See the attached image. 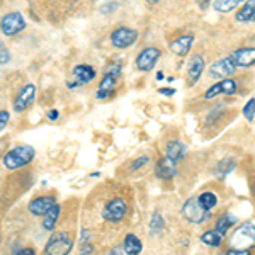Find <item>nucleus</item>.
I'll return each mask as SVG.
<instances>
[{
    "label": "nucleus",
    "mask_w": 255,
    "mask_h": 255,
    "mask_svg": "<svg viewBox=\"0 0 255 255\" xmlns=\"http://www.w3.org/2000/svg\"><path fill=\"white\" fill-rule=\"evenodd\" d=\"M48 119L49 121H58V118H60V113L56 109H51V111H48Z\"/></svg>",
    "instance_id": "nucleus-38"
},
{
    "label": "nucleus",
    "mask_w": 255,
    "mask_h": 255,
    "mask_svg": "<svg viewBox=\"0 0 255 255\" xmlns=\"http://www.w3.org/2000/svg\"><path fill=\"white\" fill-rule=\"evenodd\" d=\"M247 2V0H216V2H213V7H215L216 12H232L233 9H237L240 3Z\"/></svg>",
    "instance_id": "nucleus-23"
},
{
    "label": "nucleus",
    "mask_w": 255,
    "mask_h": 255,
    "mask_svg": "<svg viewBox=\"0 0 255 255\" xmlns=\"http://www.w3.org/2000/svg\"><path fill=\"white\" fill-rule=\"evenodd\" d=\"M94 254V245L87 242V244H80V255H92Z\"/></svg>",
    "instance_id": "nucleus-33"
},
{
    "label": "nucleus",
    "mask_w": 255,
    "mask_h": 255,
    "mask_svg": "<svg viewBox=\"0 0 255 255\" xmlns=\"http://www.w3.org/2000/svg\"><path fill=\"white\" fill-rule=\"evenodd\" d=\"M226 255H252L250 250H244V249H230Z\"/></svg>",
    "instance_id": "nucleus-35"
},
{
    "label": "nucleus",
    "mask_w": 255,
    "mask_h": 255,
    "mask_svg": "<svg viewBox=\"0 0 255 255\" xmlns=\"http://www.w3.org/2000/svg\"><path fill=\"white\" fill-rule=\"evenodd\" d=\"M163 228H165V220H163V216L160 215L158 211H155L150 220V232L158 233V232H162Z\"/></svg>",
    "instance_id": "nucleus-27"
},
{
    "label": "nucleus",
    "mask_w": 255,
    "mask_h": 255,
    "mask_svg": "<svg viewBox=\"0 0 255 255\" xmlns=\"http://www.w3.org/2000/svg\"><path fill=\"white\" fill-rule=\"evenodd\" d=\"M73 249V238L67 232H55L44 245V255H68Z\"/></svg>",
    "instance_id": "nucleus-3"
},
{
    "label": "nucleus",
    "mask_w": 255,
    "mask_h": 255,
    "mask_svg": "<svg viewBox=\"0 0 255 255\" xmlns=\"http://www.w3.org/2000/svg\"><path fill=\"white\" fill-rule=\"evenodd\" d=\"M233 167H235V162L230 160V158H226V160H223V162L218 163V174L223 177L226 174H230V172L233 170Z\"/></svg>",
    "instance_id": "nucleus-28"
},
{
    "label": "nucleus",
    "mask_w": 255,
    "mask_h": 255,
    "mask_svg": "<svg viewBox=\"0 0 255 255\" xmlns=\"http://www.w3.org/2000/svg\"><path fill=\"white\" fill-rule=\"evenodd\" d=\"M197 199H199V203L203 204L208 211H211V209L218 204V197H216L215 192H203V194L197 197Z\"/></svg>",
    "instance_id": "nucleus-26"
},
{
    "label": "nucleus",
    "mask_w": 255,
    "mask_h": 255,
    "mask_svg": "<svg viewBox=\"0 0 255 255\" xmlns=\"http://www.w3.org/2000/svg\"><path fill=\"white\" fill-rule=\"evenodd\" d=\"M186 153V146L179 141V139H174V141H168L165 146V158H168L170 162H180Z\"/></svg>",
    "instance_id": "nucleus-19"
},
{
    "label": "nucleus",
    "mask_w": 255,
    "mask_h": 255,
    "mask_svg": "<svg viewBox=\"0 0 255 255\" xmlns=\"http://www.w3.org/2000/svg\"><path fill=\"white\" fill-rule=\"evenodd\" d=\"M12 255H36V250L32 247H24V249H17Z\"/></svg>",
    "instance_id": "nucleus-34"
},
{
    "label": "nucleus",
    "mask_w": 255,
    "mask_h": 255,
    "mask_svg": "<svg viewBox=\"0 0 255 255\" xmlns=\"http://www.w3.org/2000/svg\"><path fill=\"white\" fill-rule=\"evenodd\" d=\"M252 247H255V225H240L230 237V249L250 250Z\"/></svg>",
    "instance_id": "nucleus-5"
},
{
    "label": "nucleus",
    "mask_w": 255,
    "mask_h": 255,
    "mask_svg": "<svg viewBox=\"0 0 255 255\" xmlns=\"http://www.w3.org/2000/svg\"><path fill=\"white\" fill-rule=\"evenodd\" d=\"M34 99H36V85L26 84L17 92L14 101H12V109H14V113H24V111H27L34 104Z\"/></svg>",
    "instance_id": "nucleus-11"
},
{
    "label": "nucleus",
    "mask_w": 255,
    "mask_h": 255,
    "mask_svg": "<svg viewBox=\"0 0 255 255\" xmlns=\"http://www.w3.org/2000/svg\"><path fill=\"white\" fill-rule=\"evenodd\" d=\"M10 121V113L9 111H0V131L3 129Z\"/></svg>",
    "instance_id": "nucleus-32"
},
{
    "label": "nucleus",
    "mask_w": 255,
    "mask_h": 255,
    "mask_svg": "<svg viewBox=\"0 0 255 255\" xmlns=\"http://www.w3.org/2000/svg\"><path fill=\"white\" fill-rule=\"evenodd\" d=\"M237 92V82L233 79H225V80H218L216 84H213L206 92H204V99L206 101H211L221 94H226V96H233Z\"/></svg>",
    "instance_id": "nucleus-14"
},
{
    "label": "nucleus",
    "mask_w": 255,
    "mask_h": 255,
    "mask_svg": "<svg viewBox=\"0 0 255 255\" xmlns=\"http://www.w3.org/2000/svg\"><path fill=\"white\" fill-rule=\"evenodd\" d=\"M163 79V72H158V75H157V80H162Z\"/></svg>",
    "instance_id": "nucleus-42"
},
{
    "label": "nucleus",
    "mask_w": 255,
    "mask_h": 255,
    "mask_svg": "<svg viewBox=\"0 0 255 255\" xmlns=\"http://www.w3.org/2000/svg\"><path fill=\"white\" fill-rule=\"evenodd\" d=\"M36 151L31 145H17L10 148L5 155H3L2 162L7 170H17L20 167H26L34 160Z\"/></svg>",
    "instance_id": "nucleus-2"
},
{
    "label": "nucleus",
    "mask_w": 255,
    "mask_h": 255,
    "mask_svg": "<svg viewBox=\"0 0 255 255\" xmlns=\"http://www.w3.org/2000/svg\"><path fill=\"white\" fill-rule=\"evenodd\" d=\"M123 75V65L114 61L111 63L108 68H106L104 75H102L101 82H99V87L96 90V99L97 101H109L116 96L118 90V84L119 79Z\"/></svg>",
    "instance_id": "nucleus-1"
},
{
    "label": "nucleus",
    "mask_w": 255,
    "mask_h": 255,
    "mask_svg": "<svg viewBox=\"0 0 255 255\" xmlns=\"http://www.w3.org/2000/svg\"><path fill=\"white\" fill-rule=\"evenodd\" d=\"M27 27V22L24 19V15L19 10L7 12L5 15H2L0 19V32L7 38H14V36L20 34Z\"/></svg>",
    "instance_id": "nucleus-4"
},
{
    "label": "nucleus",
    "mask_w": 255,
    "mask_h": 255,
    "mask_svg": "<svg viewBox=\"0 0 255 255\" xmlns=\"http://www.w3.org/2000/svg\"><path fill=\"white\" fill-rule=\"evenodd\" d=\"M197 3H199V9L201 10H206L209 7V0H197Z\"/></svg>",
    "instance_id": "nucleus-40"
},
{
    "label": "nucleus",
    "mask_w": 255,
    "mask_h": 255,
    "mask_svg": "<svg viewBox=\"0 0 255 255\" xmlns=\"http://www.w3.org/2000/svg\"><path fill=\"white\" fill-rule=\"evenodd\" d=\"M3 146H5V141H2V143H0V153H2V150H3Z\"/></svg>",
    "instance_id": "nucleus-44"
},
{
    "label": "nucleus",
    "mask_w": 255,
    "mask_h": 255,
    "mask_svg": "<svg viewBox=\"0 0 255 255\" xmlns=\"http://www.w3.org/2000/svg\"><path fill=\"white\" fill-rule=\"evenodd\" d=\"M230 60L233 61V65L238 68H249L255 65V46H247V48H240L237 51H233L230 55Z\"/></svg>",
    "instance_id": "nucleus-16"
},
{
    "label": "nucleus",
    "mask_w": 255,
    "mask_h": 255,
    "mask_svg": "<svg viewBox=\"0 0 255 255\" xmlns=\"http://www.w3.org/2000/svg\"><path fill=\"white\" fill-rule=\"evenodd\" d=\"M55 204H56V196H53V194L38 196L27 204V211L34 216H44Z\"/></svg>",
    "instance_id": "nucleus-13"
},
{
    "label": "nucleus",
    "mask_w": 255,
    "mask_h": 255,
    "mask_svg": "<svg viewBox=\"0 0 255 255\" xmlns=\"http://www.w3.org/2000/svg\"><path fill=\"white\" fill-rule=\"evenodd\" d=\"M182 215H184V218H186L187 221H191V223L201 225V223H204V221L208 220L209 211L199 203V199H197V197H191V199H187L186 203H184Z\"/></svg>",
    "instance_id": "nucleus-8"
},
{
    "label": "nucleus",
    "mask_w": 255,
    "mask_h": 255,
    "mask_svg": "<svg viewBox=\"0 0 255 255\" xmlns=\"http://www.w3.org/2000/svg\"><path fill=\"white\" fill-rule=\"evenodd\" d=\"M87 242H90V232L84 228L80 232V244H87Z\"/></svg>",
    "instance_id": "nucleus-37"
},
{
    "label": "nucleus",
    "mask_w": 255,
    "mask_h": 255,
    "mask_svg": "<svg viewBox=\"0 0 255 255\" xmlns=\"http://www.w3.org/2000/svg\"><path fill=\"white\" fill-rule=\"evenodd\" d=\"M96 77H97V72L92 65L80 63V65H77V67H73L72 80H67V85L70 89H77V87H82V85H85V84H90Z\"/></svg>",
    "instance_id": "nucleus-10"
},
{
    "label": "nucleus",
    "mask_w": 255,
    "mask_h": 255,
    "mask_svg": "<svg viewBox=\"0 0 255 255\" xmlns=\"http://www.w3.org/2000/svg\"><path fill=\"white\" fill-rule=\"evenodd\" d=\"M128 215V203L123 197H114L102 209V218L108 223H119Z\"/></svg>",
    "instance_id": "nucleus-7"
},
{
    "label": "nucleus",
    "mask_w": 255,
    "mask_h": 255,
    "mask_svg": "<svg viewBox=\"0 0 255 255\" xmlns=\"http://www.w3.org/2000/svg\"><path fill=\"white\" fill-rule=\"evenodd\" d=\"M175 167H177V163L170 162L168 158H163V160H160V162L157 163V167H155V174H157L158 179L170 180L177 175Z\"/></svg>",
    "instance_id": "nucleus-18"
},
{
    "label": "nucleus",
    "mask_w": 255,
    "mask_h": 255,
    "mask_svg": "<svg viewBox=\"0 0 255 255\" xmlns=\"http://www.w3.org/2000/svg\"><path fill=\"white\" fill-rule=\"evenodd\" d=\"M108 255H125V252H123V250L119 249V247H116V249L111 250V252H109Z\"/></svg>",
    "instance_id": "nucleus-41"
},
{
    "label": "nucleus",
    "mask_w": 255,
    "mask_h": 255,
    "mask_svg": "<svg viewBox=\"0 0 255 255\" xmlns=\"http://www.w3.org/2000/svg\"><path fill=\"white\" fill-rule=\"evenodd\" d=\"M53 2H61V5H72V7L77 5L73 0H43V3H48V5H49V3H53Z\"/></svg>",
    "instance_id": "nucleus-36"
},
{
    "label": "nucleus",
    "mask_w": 255,
    "mask_h": 255,
    "mask_svg": "<svg viewBox=\"0 0 255 255\" xmlns=\"http://www.w3.org/2000/svg\"><path fill=\"white\" fill-rule=\"evenodd\" d=\"M244 116H245L247 121H254V118H255V97H252L244 106Z\"/></svg>",
    "instance_id": "nucleus-29"
},
{
    "label": "nucleus",
    "mask_w": 255,
    "mask_h": 255,
    "mask_svg": "<svg viewBox=\"0 0 255 255\" xmlns=\"http://www.w3.org/2000/svg\"><path fill=\"white\" fill-rule=\"evenodd\" d=\"M146 2H148V3H150V5H153V3H157V2H158V0H146Z\"/></svg>",
    "instance_id": "nucleus-43"
},
{
    "label": "nucleus",
    "mask_w": 255,
    "mask_h": 255,
    "mask_svg": "<svg viewBox=\"0 0 255 255\" xmlns=\"http://www.w3.org/2000/svg\"><path fill=\"white\" fill-rule=\"evenodd\" d=\"M237 223V218L233 216V215H223L218 220V223H216V228L218 232L221 233V235H226V232H228L230 228H232L233 225Z\"/></svg>",
    "instance_id": "nucleus-25"
},
{
    "label": "nucleus",
    "mask_w": 255,
    "mask_h": 255,
    "mask_svg": "<svg viewBox=\"0 0 255 255\" xmlns=\"http://www.w3.org/2000/svg\"><path fill=\"white\" fill-rule=\"evenodd\" d=\"M237 72V67L233 65V61L230 60V56L221 58L215 61V63L209 67V75L216 80H225V79H232V75Z\"/></svg>",
    "instance_id": "nucleus-12"
},
{
    "label": "nucleus",
    "mask_w": 255,
    "mask_h": 255,
    "mask_svg": "<svg viewBox=\"0 0 255 255\" xmlns=\"http://www.w3.org/2000/svg\"><path fill=\"white\" fill-rule=\"evenodd\" d=\"M10 60H12V55H10L9 48H7V44L3 43V41H0V65L10 63Z\"/></svg>",
    "instance_id": "nucleus-30"
},
{
    "label": "nucleus",
    "mask_w": 255,
    "mask_h": 255,
    "mask_svg": "<svg viewBox=\"0 0 255 255\" xmlns=\"http://www.w3.org/2000/svg\"><path fill=\"white\" fill-rule=\"evenodd\" d=\"M148 162H150V158H148V157H139L138 160H134V162L131 163V170L136 172L138 168H141L143 165H146Z\"/></svg>",
    "instance_id": "nucleus-31"
},
{
    "label": "nucleus",
    "mask_w": 255,
    "mask_h": 255,
    "mask_svg": "<svg viewBox=\"0 0 255 255\" xmlns=\"http://www.w3.org/2000/svg\"><path fill=\"white\" fill-rule=\"evenodd\" d=\"M204 67H206V63H204L203 55L196 53V55L191 56V60H189V63H187V84L191 85V87L196 85L197 80L201 79V75H203V72H204Z\"/></svg>",
    "instance_id": "nucleus-15"
},
{
    "label": "nucleus",
    "mask_w": 255,
    "mask_h": 255,
    "mask_svg": "<svg viewBox=\"0 0 255 255\" xmlns=\"http://www.w3.org/2000/svg\"><path fill=\"white\" fill-rule=\"evenodd\" d=\"M238 12L235 14L237 22H255V0H247L244 2Z\"/></svg>",
    "instance_id": "nucleus-20"
},
{
    "label": "nucleus",
    "mask_w": 255,
    "mask_h": 255,
    "mask_svg": "<svg viewBox=\"0 0 255 255\" xmlns=\"http://www.w3.org/2000/svg\"><path fill=\"white\" fill-rule=\"evenodd\" d=\"M139 34L136 29L133 27H128V26H119L116 27L113 32H111V44L118 49H126L129 46H133L134 43L138 41Z\"/></svg>",
    "instance_id": "nucleus-6"
},
{
    "label": "nucleus",
    "mask_w": 255,
    "mask_h": 255,
    "mask_svg": "<svg viewBox=\"0 0 255 255\" xmlns=\"http://www.w3.org/2000/svg\"><path fill=\"white\" fill-rule=\"evenodd\" d=\"M158 94L170 97V96H174V94H175V89H165V87H163V89H158Z\"/></svg>",
    "instance_id": "nucleus-39"
},
{
    "label": "nucleus",
    "mask_w": 255,
    "mask_h": 255,
    "mask_svg": "<svg viewBox=\"0 0 255 255\" xmlns=\"http://www.w3.org/2000/svg\"><path fill=\"white\" fill-rule=\"evenodd\" d=\"M141 250H143L141 240L136 235H133V233H128L125 242H123V252L128 255H139Z\"/></svg>",
    "instance_id": "nucleus-21"
},
{
    "label": "nucleus",
    "mask_w": 255,
    "mask_h": 255,
    "mask_svg": "<svg viewBox=\"0 0 255 255\" xmlns=\"http://www.w3.org/2000/svg\"><path fill=\"white\" fill-rule=\"evenodd\" d=\"M192 43H194V36L192 34H186L180 36L175 41L170 43V51L177 56H186L192 48Z\"/></svg>",
    "instance_id": "nucleus-17"
},
{
    "label": "nucleus",
    "mask_w": 255,
    "mask_h": 255,
    "mask_svg": "<svg viewBox=\"0 0 255 255\" xmlns=\"http://www.w3.org/2000/svg\"><path fill=\"white\" fill-rule=\"evenodd\" d=\"M223 237L218 230H209V232L203 233V237H201V242L203 244H206L209 247H220L221 242H223Z\"/></svg>",
    "instance_id": "nucleus-24"
},
{
    "label": "nucleus",
    "mask_w": 255,
    "mask_h": 255,
    "mask_svg": "<svg viewBox=\"0 0 255 255\" xmlns=\"http://www.w3.org/2000/svg\"><path fill=\"white\" fill-rule=\"evenodd\" d=\"M160 56H162V51L157 46H146L138 53L136 60H134V67L139 72H151L155 65L158 63Z\"/></svg>",
    "instance_id": "nucleus-9"
},
{
    "label": "nucleus",
    "mask_w": 255,
    "mask_h": 255,
    "mask_svg": "<svg viewBox=\"0 0 255 255\" xmlns=\"http://www.w3.org/2000/svg\"><path fill=\"white\" fill-rule=\"evenodd\" d=\"M60 215H61V206L56 203L55 206H53L46 215L43 216V223H41L43 225V228L46 230V232H55V226H56V223H58Z\"/></svg>",
    "instance_id": "nucleus-22"
}]
</instances>
